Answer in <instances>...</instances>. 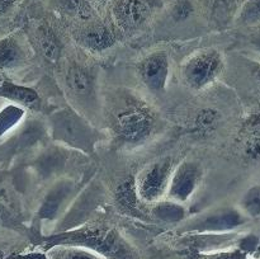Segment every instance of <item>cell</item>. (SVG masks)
Returning <instances> with one entry per match:
<instances>
[{
	"label": "cell",
	"instance_id": "cell-27",
	"mask_svg": "<svg viewBox=\"0 0 260 259\" xmlns=\"http://www.w3.org/2000/svg\"><path fill=\"white\" fill-rule=\"evenodd\" d=\"M15 3H17V0H0V17L7 14L14 7Z\"/></svg>",
	"mask_w": 260,
	"mask_h": 259
},
{
	"label": "cell",
	"instance_id": "cell-12",
	"mask_svg": "<svg viewBox=\"0 0 260 259\" xmlns=\"http://www.w3.org/2000/svg\"><path fill=\"white\" fill-rule=\"evenodd\" d=\"M75 192L76 183L73 179L55 180L41 202L37 211L38 218L45 221L57 220Z\"/></svg>",
	"mask_w": 260,
	"mask_h": 259
},
{
	"label": "cell",
	"instance_id": "cell-14",
	"mask_svg": "<svg viewBox=\"0 0 260 259\" xmlns=\"http://www.w3.org/2000/svg\"><path fill=\"white\" fill-rule=\"evenodd\" d=\"M29 60V50L15 36L0 38V70H17Z\"/></svg>",
	"mask_w": 260,
	"mask_h": 259
},
{
	"label": "cell",
	"instance_id": "cell-24",
	"mask_svg": "<svg viewBox=\"0 0 260 259\" xmlns=\"http://www.w3.org/2000/svg\"><path fill=\"white\" fill-rule=\"evenodd\" d=\"M236 22L244 27H254L260 24V0H248L241 7Z\"/></svg>",
	"mask_w": 260,
	"mask_h": 259
},
{
	"label": "cell",
	"instance_id": "cell-4",
	"mask_svg": "<svg viewBox=\"0 0 260 259\" xmlns=\"http://www.w3.org/2000/svg\"><path fill=\"white\" fill-rule=\"evenodd\" d=\"M62 83L70 106L90 121L101 108L95 69L79 61H70L63 69Z\"/></svg>",
	"mask_w": 260,
	"mask_h": 259
},
{
	"label": "cell",
	"instance_id": "cell-26",
	"mask_svg": "<svg viewBox=\"0 0 260 259\" xmlns=\"http://www.w3.org/2000/svg\"><path fill=\"white\" fill-rule=\"evenodd\" d=\"M205 259H246V255L241 250H230L211 254V255L206 256Z\"/></svg>",
	"mask_w": 260,
	"mask_h": 259
},
{
	"label": "cell",
	"instance_id": "cell-5",
	"mask_svg": "<svg viewBox=\"0 0 260 259\" xmlns=\"http://www.w3.org/2000/svg\"><path fill=\"white\" fill-rule=\"evenodd\" d=\"M225 70V57L218 48L197 51L182 66L184 83L193 90H203L212 85Z\"/></svg>",
	"mask_w": 260,
	"mask_h": 259
},
{
	"label": "cell",
	"instance_id": "cell-30",
	"mask_svg": "<svg viewBox=\"0 0 260 259\" xmlns=\"http://www.w3.org/2000/svg\"><path fill=\"white\" fill-rule=\"evenodd\" d=\"M255 78H256V80H258V83H259V85H260V65L258 66V68H256V70H255Z\"/></svg>",
	"mask_w": 260,
	"mask_h": 259
},
{
	"label": "cell",
	"instance_id": "cell-13",
	"mask_svg": "<svg viewBox=\"0 0 260 259\" xmlns=\"http://www.w3.org/2000/svg\"><path fill=\"white\" fill-rule=\"evenodd\" d=\"M68 150L70 149H66L61 145L43 150L35 161V169L38 177L43 180H52L58 177L70 160Z\"/></svg>",
	"mask_w": 260,
	"mask_h": 259
},
{
	"label": "cell",
	"instance_id": "cell-22",
	"mask_svg": "<svg viewBox=\"0 0 260 259\" xmlns=\"http://www.w3.org/2000/svg\"><path fill=\"white\" fill-rule=\"evenodd\" d=\"M25 114V109L18 104H7L0 108V139L19 124Z\"/></svg>",
	"mask_w": 260,
	"mask_h": 259
},
{
	"label": "cell",
	"instance_id": "cell-20",
	"mask_svg": "<svg viewBox=\"0 0 260 259\" xmlns=\"http://www.w3.org/2000/svg\"><path fill=\"white\" fill-rule=\"evenodd\" d=\"M46 250L48 259H106L89 249L75 245H55Z\"/></svg>",
	"mask_w": 260,
	"mask_h": 259
},
{
	"label": "cell",
	"instance_id": "cell-11",
	"mask_svg": "<svg viewBox=\"0 0 260 259\" xmlns=\"http://www.w3.org/2000/svg\"><path fill=\"white\" fill-rule=\"evenodd\" d=\"M73 37L83 50L91 53L104 52L117 42L113 28L107 23L94 19L81 23L73 32Z\"/></svg>",
	"mask_w": 260,
	"mask_h": 259
},
{
	"label": "cell",
	"instance_id": "cell-25",
	"mask_svg": "<svg viewBox=\"0 0 260 259\" xmlns=\"http://www.w3.org/2000/svg\"><path fill=\"white\" fill-rule=\"evenodd\" d=\"M193 13V5L188 0H177L172 15L175 20H184Z\"/></svg>",
	"mask_w": 260,
	"mask_h": 259
},
{
	"label": "cell",
	"instance_id": "cell-7",
	"mask_svg": "<svg viewBox=\"0 0 260 259\" xmlns=\"http://www.w3.org/2000/svg\"><path fill=\"white\" fill-rule=\"evenodd\" d=\"M246 222V216L240 208L221 207L206 211L182 226L188 233H228Z\"/></svg>",
	"mask_w": 260,
	"mask_h": 259
},
{
	"label": "cell",
	"instance_id": "cell-28",
	"mask_svg": "<svg viewBox=\"0 0 260 259\" xmlns=\"http://www.w3.org/2000/svg\"><path fill=\"white\" fill-rule=\"evenodd\" d=\"M10 254V246H8L7 244L0 243V259H8Z\"/></svg>",
	"mask_w": 260,
	"mask_h": 259
},
{
	"label": "cell",
	"instance_id": "cell-31",
	"mask_svg": "<svg viewBox=\"0 0 260 259\" xmlns=\"http://www.w3.org/2000/svg\"><path fill=\"white\" fill-rule=\"evenodd\" d=\"M98 3L101 5H107L109 3V0H98Z\"/></svg>",
	"mask_w": 260,
	"mask_h": 259
},
{
	"label": "cell",
	"instance_id": "cell-6",
	"mask_svg": "<svg viewBox=\"0 0 260 259\" xmlns=\"http://www.w3.org/2000/svg\"><path fill=\"white\" fill-rule=\"evenodd\" d=\"M174 168V161L170 156L160 157L149 163L135 179V187L140 201L152 205L162 200L169 189Z\"/></svg>",
	"mask_w": 260,
	"mask_h": 259
},
{
	"label": "cell",
	"instance_id": "cell-17",
	"mask_svg": "<svg viewBox=\"0 0 260 259\" xmlns=\"http://www.w3.org/2000/svg\"><path fill=\"white\" fill-rule=\"evenodd\" d=\"M239 150L246 161H260V117H254L245 124L239 139Z\"/></svg>",
	"mask_w": 260,
	"mask_h": 259
},
{
	"label": "cell",
	"instance_id": "cell-32",
	"mask_svg": "<svg viewBox=\"0 0 260 259\" xmlns=\"http://www.w3.org/2000/svg\"><path fill=\"white\" fill-rule=\"evenodd\" d=\"M0 108H2V101H0Z\"/></svg>",
	"mask_w": 260,
	"mask_h": 259
},
{
	"label": "cell",
	"instance_id": "cell-2",
	"mask_svg": "<svg viewBox=\"0 0 260 259\" xmlns=\"http://www.w3.org/2000/svg\"><path fill=\"white\" fill-rule=\"evenodd\" d=\"M109 124L122 144L137 146L152 136L157 118L146 102L132 93L121 91L109 108Z\"/></svg>",
	"mask_w": 260,
	"mask_h": 259
},
{
	"label": "cell",
	"instance_id": "cell-19",
	"mask_svg": "<svg viewBox=\"0 0 260 259\" xmlns=\"http://www.w3.org/2000/svg\"><path fill=\"white\" fill-rule=\"evenodd\" d=\"M222 116L220 111L212 107H206L198 111L193 122V130L200 135H210L217 130Z\"/></svg>",
	"mask_w": 260,
	"mask_h": 259
},
{
	"label": "cell",
	"instance_id": "cell-23",
	"mask_svg": "<svg viewBox=\"0 0 260 259\" xmlns=\"http://www.w3.org/2000/svg\"><path fill=\"white\" fill-rule=\"evenodd\" d=\"M239 208L246 217H260V184L253 185L244 193Z\"/></svg>",
	"mask_w": 260,
	"mask_h": 259
},
{
	"label": "cell",
	"instance_id": "cell-15",
	"mask_svg": "<svg viewBox=\"0 0 260 259\" xmlns=\"http://www.w3.org/2000/svg\"><path fill=\"white\" fill-rule=\"evenodd\" d=\"M0 99H5L10 103L33 111L41 106V96L35 89L19 85L7 79H3L0 83Z\"/></svg>",
	"mask_w": 260,
	"mask_h": 259
},
{
	"label": "cell",
	"instance_id": "cell-3",
	"mask_svg": "<svg viewBox=\"0 0 260 259\" xmlns=\"http://www.w3.org/2000/svg\"><path fill=\"white\" fill-rule=\"evenodd\" d=\"M51 139L61 146L76 151L93 154L99 142V132L86 117L73 107H62L48 117Z\"/></svg>",
	"mask_w": 260,
	"mask_h": 259
},
{
	"label": "cell",
	"instance_id": "cell-10",
	"mask_svg": "<svg viewBox=\"0 0 260 259\" xmlns=\"http://www.w3.org/2000/svg\"><path fill=\"white\" fill-rule=\"evenodd\" d=\"M203 178V169L194 160H183L173 170L168 198L179 203H187L200 188Z\"/></svg>",
	"mask_w": 260,
	"mask_h": 259
},
{
	"label": "cell",
	"instance_id": "cell-33",
	"mask_svg": "<svg viewBox=\"0 0 260 259\" xmlns=\"http://www.w3.org/2000/svg\"><path fill=\"white\" fill-rule=\"evenodd\" d=\"M2 80H3V79H2V78H0V83H2Z\"/></svg>",
	"mask_w": 260,
	"mask_h": 259
},
{
	"label": "cell",
	"instance_id": "cell-16",
	"mask_svg": "<svg viewBox=\"0 0 260 259\" xmlns=\"http://www.w3.org/2000/svg\"><path fill=\"white\" fill-rule=\"evenodd\" d=\"M36 43L48 62H57L62 56L63 45L56 30L48 23H41L35 32Z\"/></svg>",
	"mask_w": 260,
	"mask_h": 259
},
{
	"label": "cell",
	"instance_id": "cell-18",
	"mask_svg": "<svg viewBox=\"0 0 260 259\" xmlns=\"http://www.w3.org/2000/svg\"><path fill=\"white\" fill-rule=\"evenodd\" d=\"M151 216L157 221H161L165 223H177L180 222L185 218L187 215V210H185L184 205L175 201L170 200H160L157 202L152 203L151 208Z\"/></svg>",
	"mask_w": 260,
	"mask_h": 259
},
{
	"label": "cell",
	"instance_id": "cell-21",
	"mask_svg": "<svg viewBox=\"0 0 260 259\" xmlns=\"http://www.w3.org/2000/svg\"><path fill=\"white\" fill-rule=\"evenodd\" d=\"M58 9L69 17H74L81 23L93 19L94 10L88 0H58Z\"/></svg>",
	"mask_w": 260,
	"mask_h": 259
},
{
	"label": "cell",
	"instance_id": "cell-1",
	"mask_svg": "<svg viewBox=\"0 0 260 259\" xmlns=\"http://www.w3.org/2000/svg\"><path fill=\"white\" fill-rule=\"evenodd\" d=\"M46 249L55 245H75L89 249L106 259H140L136 249L121 231L107 221H90L74 229L45 236Z\"/></svg>",
	"mask_w": 260,
	"mask_h": 259
},
{
	"label": "cell",
	"instance_id": "cell-9",
	"mask_svg": "<svg viewBox=\"0 0 260 259\" xmlns=\"http://www.w3.org/2000/svg\"><path fill=\"white\" fill-rule=\"evenodd\" d=\"M137 75L149 91L164 93L170 79V57L167 51L157 50L145 56L137 65Z\"/></svg>",
	"mask_w": 260,
	"mask_h": 259
},
{
	"label": "cell",
	"instance_id": "cell-29",
	"mask_svg": "<svg viewBox=\"0 0 260 259\" xmlns=\"http://www.w3.org/2000/svg\"><path fill=\"white\" fill-rule=\"evenodd\" d=\"M7 178H8L7 173L2 172V170H0V188H2V185L4 184V182L7 180Z\"/></svg>",
	"mask_w": 260,
	"mask_h": 259
},
{
	"label": "cell",
	"instance_id": "cell-8",
	"mask_svg": "<svg viewBox=\"0 0 260 259\" xmlns=\"http://www.w3.org/2000/svg\"><path fill=\"white\" fill-rule=\"evenodd\" d=\"M159 4V0H114L112 15L119 29L132 33L146 25Z\"/></svg>",
	"mask_w": 260,
	"mask_h": 259
}]
</instances>
